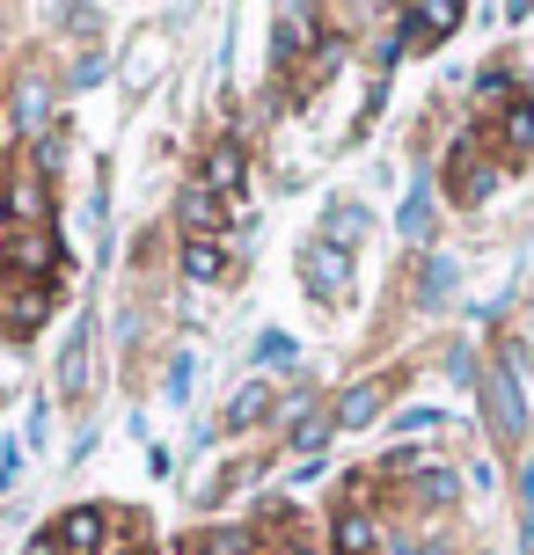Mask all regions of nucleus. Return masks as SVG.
Wrapping results in <instances>:
<instances>
[{
    "instance_id": "obj_1",
    "label": "nucleus",
    "mask_w": 534,
    "mask_h": 555,
    "mask_svg": "<svg viewBox=\"0 0 534 555\" xmlns=\"http://www.w3.org/2000/svg\"><path fill=\"white\" fill-rule=\"evenodd\" d=\"M483 410H491V439L520 446L527 439V395H520V359H506L491 380H483Z\"/></svg>"
},
{
    "instance_id": "obj_2",
    "label": "nucleus",
    "mask_w": 534,
    "mask_h": 555,
    "mask_svg": "<svg viewBox=\"0 0 534 555\" xmlns=\"http://www.w3.org/2000/svg\"><path fill=\"white\" fill-rule=\"evenodd\" d=\"M301 271H308V293H315V300H344V293H352V249L315 242V249L301 256Z\"/></svg>"
},
{
    "instance_id": "obj_3",
    "label": "nucleus",
    "mask_w": 534,
    "mask_h": 555,
    "mask_svg": "<svg viewBox=\"0 0 534 555\" xmlns=\"http://www.w3.org/2000/svg\"><path fill=\"white\" fill-rule=\"evenodd\" d=\"M0 263H8V271H44V263H52V234H44V227L0 234Z\"/></svg>"
},
{
    "instance_id": "obj_4",
    "label": "nucleus",
    "mask_w": 534,
    "mask_h": 555,
    "mask_svg": "<svg viewBox=\"0 0 534 555\" xmlns=\"http://www.w3.org/2000/svg\"><path fill=\"white\" fill-rule=\"evenodd\" d=\"M381 402H389V388H381V380H359V388L338 402V431H359V424H373V416H381Z\"/></svg>"
},
{
    "instance_id": "obj_5",
    "label": "nucleus",
    "mask_w": 534,
    "mask_h": 555,
    "mask_svg": "<svg viewBox=\"0 0 534 555\" xmlns=\"http://www.w3.org/2000/svg\"><path fill=\"white\" fill-rule=\"evenodd\" d=\"M454 23H461V8H454V0H432V8H410V15H403V29L424 37V44H440Z\"/></svg>"
},
{
    "instance_id": "obj_6",
    "label": "nucleus",
    "mask_w": 534,
    "mask_h": 555,
    "mask_svg": "<svg viewBox=\"0 0 534 555\" xmlns=\"http://www.w3.org/2000/svg\"><path fill=\"white\" fill-rule=\"evenodd\" d=\"M44 307H52V293H8V300H0V322H8L15 336H29L37 322H44Z\"/></svg>"
},
{
    "instance_id": "obj_7",
    "label": "nucleus",
    "mask_w": 534,
    "mask_h": 555,
    "mask_svg": "<svg viewBox=\"0 0 534 555\" xmlns=\"http://www.w3.org/2000/svg\"><path fill=\"white\" fill-rule=\"evenodd\" d=\"M59 548H74V555H96L103 548V512H74V519H66V527H59Z\"/></svg>"
},
{
    "instance_id": "obj_8",
    "label": "nucleus",
    "mask_w": 534,
    "mask_h": 555,
    "mask_svg": "<svg viewBox=\"0 0 534 555\" xmlns=\"http://www.w3.org/2000/svg\"><path fill=\"white\" fill-rule=\"evenodd\" d=\"M183 271H191L198 285H213V278H227V256L213 249L205 234H191V242H183Z\"/></svg>"
},
{
    "instance_id": "obj_9",
    "label": "nucleus",
    "mask_w": 534,
    "mask_h": 555,
    "mask_svg": "<svg viewBox=\"0 0 534 555\" xmlns=\"http://www.w3.org/2000/svg\"><path fill=\"white\" fill-rule=\"evenodd\" d=\"M205 191H242V154H234V146H213V154H205Z\"/></svg>"
},
{
    "instance_id": "obj_10",
    "label": "nucleus",
    "mask_w": 534,
    "mask_h": 555,
    "mask_svg": "<svg viewBox=\"0 0 534 555\" xmlns=\"http://www.w3.org/2000/svg\"><path fill=\"white\" fill-rule=\"evenodd\" d=\"M359 234H366V212H359V205H330V220H322V242H330V249H352Z\"/></svg>"
},
{
    "instance_id": "obj_11",
    "label": "nucleus",
    "mask_w": 534,
    "mask_h": 555,
    "mask_svg": "<svg viewBox=\"0 0 534 555\" xmlns=\"http://www.w3.org/2000/svg\"><path fill=\"white\" fill-rule=\"evenodd\" d=\"M403 234H410V242H424V234H432V191H424V183H410V197H403Z\"/></svg>"
},
{
    "instance_id": "obj_12",
    "label": "nucleus",
    "mask_w": 534,
    "mask_h": 555,
    "mask_svg": "<svg viewBox=\"0 0 534 555\" xmlns=\"http://www.w3.org/2000/svg\"><path fill=\"white\" fill-rule=\"evenodd\" d=\"M338 555H373V519L366 512H344L338 519Z\"/></svg>"
},
{
    "instance_id": "obj_13",
    "label": "nucleus",
    "mask_w": 534,
    "mask_h": 555,
    "mask_svg": "<svg viewBox=\"0 0 534 555\" xmlns=\"http://www.w3.org/2000/svg\"><path fill=\"white\" fill-rule=\"evenodd\" d=\"M264 410H271V388H264V380H250V388L234 395V410H227V431H242V424H256Z\"/></svg>"
},
{
    "instance_id": "obj_14",
    "label": "nucleus",
    "mask_w": 534,
    "mask_h": 555,
    "mask_svg": "<svg viewBox=\"0 0 534 555\" xmlns=\"http://www.w3.org/2000/svg\"><path fill=\"white\" fill-rule=\"evenodd\" d=\"M506 146H512V154H527V146H534V103H527V95H512V111H506Z\"/></svg>"
},
{
    "instance_id": "obj_15",
    "label": "nucleus",
    "mask_w": 534,
    "mask_h": 555,
    "mask_svg": "<svg viewBox=\"0 0 534 555\" xmlns=\"http://www.w3.org/2000/svg\"><path fill=\"white\" fill-rule=\"evenodd\" d=\"M213 220H220V205H213V191H205V183H191V191H183V227H191V234H205Z\"/></svg>"
},
{
    "instance_id": "obj_16",
    "label": "nucleus",
    "mask_w": 534,
    "mask_h": 555,
    "mask_svg": "<svg viewBox=\"0 0 534 555\" xmlns=\"http://www.w3.org/2000/svg\"><path fill=\"white\" fill-rule=\"evenodd\" d=\"M301 44H308V15H301V8H285V15H279V37H271V52L293 59Z\"/></svg>"
},
{
    "instance_id": "obj_17",
    "label": "nucleus",
    "mask_w": 534,
    "mask_h": 555,
    "mask_svg": "<svg viewBox=\"0 0 534 555\" xmlns=\"http://www.w3.org/2000/svg\"><path fill=\"white\" fill-rule=\"evenodd\" d=\"M81 365H88V330H74V336H66V359H59V380L81 388Z\"/></svg>"
},
{
    "instance_id": "obj_18",
    "label": "nucleus",
    "mask_w": 534,
    "mask_h": 555,
    "mask_svg": "<svg viewBox=\"0 0 534 555\" xmlns=\"http://www.w3.org/2000/svg\"><path fill=\"white\" fill-rule=\"evenodd\" d=\"M330 424H338V416H301V424H293V446H301V453H315V446L330 439Z\"/></svg>"
},
{
    "instance_id": "obj_19",
    "label": "nucleus",
    "mask_w": 534,
    "mask_h": 555,
    "mask_svg": "<svg viewBox=\"0 0 534 555\" xmlns=\"http://www.w3.org/2000/svg\"><path fill=\"white\" fill-rule=\"evenodd\" d=\"M15 125H23V132L44 125V88H23V95H15Z\"/></svg>"
},
{
    "instance_id": "obj_20",
    "label": "nucleus",
    "mask_w": 534,
    "mask_h": 555,
    "mask_svg": "<svg viewBox=\"0 0 534 555\" xmlns=\"http://www.w3.org/2000/svg\"><path fill=\"white\" fill-rule=\"evenodd\" d=\"M418 498H432V504H454V475H447V468H432V475L418 482Z\"/></svg>"
},
{
    "instance_id": "obj_21",
    "label": "nucleus",
    "mask_w": 534,
    "mask_h": 555,
    "mask_svg": "<svg viewBox=\"0 0 534 555\" xmlns=\"http://www.w3.org/2000/svg\"><path fill=\"white\" fill-rule=\"evenodd\" d=\"M424 271H432L424 278V300H447L454 293V263H424Z\"/></svg>"
},
{
    "instance_id": "obj_22",
    "label": "nucleus",
    "mask_w": 534,
    "mask_h": 555,
    "mask_svg": "<svg viewBox=\"0 0 534 555\" xmlns=\"http://www.w3.org/2000/svg\"><path fill=\"white\" fill-rule=\"evenodd\" d=\"M520 527H527V541H534V468H520Z\"/></svg>"
},
{
    "instance_id": "obj_23",
    "label": "nucleus",
    "mask_w": 534,
    "mask_h": 555,
    "mask_svg": "<svg viewBox=\"0 0 534 555\" xmlns=\"http://www.w3.org/2000/svg\"><path fill=\"white\" fill-rule=\"evenodd\" d=\"M169 395H176V402L191 395V359H176V365H169Z\"/></svg>"
},
{
    "instance_id": "obj_24",
    "label": "nucleus",
    "mask_w": 534,
    "mask_h": 555,
    "mask_svg": "<svg viewBox=\"0 0 534 555\" xmlns=\"http://www.w3.org/2000/svg\"><path fill=\"white\" fill-rule=\"evenodd\" d=\"M29 555H59V533H37V541H29Z\"/></svg>"
},
{
    "instance_id": "obj_25",
    "label": "nucleus",
    "mask_w": 534,
    "mask_h": 555,
    "mask_svg": "<svg viewBox=\"0 0 534 555\" xmlns=\"http://www.w3.org/2000/svg\"><path fill=\"white\" fill-rule=\"evenodd\" d=\"M410 555H447V548H410Z\"/></svg>"
}]
</instances>
